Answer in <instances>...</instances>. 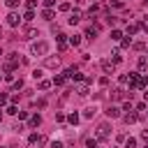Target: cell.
Returning a JSON list of instances; mask_svg holds the SVG:
<instances>
[{
    "label": "cell",
    "instance_id": "ab89813d",
    "mask_svg": "<svg viewBox=\"0 0 148 148\" xmlns=\"http://www.w3.org/2000/svg\"><path fill=\"white\" fill-rule=\"evenodd\" d=\"M111 7H123V2L120 0H111Z\"/></svg>",
    "mask_w": 148,
    "mask_h": 148
},
{
    "label": "cell",
    "instance_id": "f6af8a7d",
    "mask_svg": "<svg viewBox=\"0 0 148 148\" xmlns=\"http://www.w3.org/2000/svg\"><path fill=\"white\" fill-rule=\"evenodd\" d=\"M0 120H2V113H0Z\"/></svg>",
    "mask_w": 148,
    "mask_h": 148
},
{
    "label": "cell",
    "instance_id": "7a4b0ae2",
    "mask_svg": "<svg viewBox=\"0 0 148 148\" xmlns=\"http://www.w3.org/2000/svg\"><path fill=\"white\" fill-rule=\"evenodd\" d=\"M44 143H46V139L42 134H30L28 136V148H42Z\"/></svg>",
    "mask_w": 148,
    "mask_h": 148
},
{
    "label": "cell",
    "instance_id": "8992f818",
    "mask_svg": "<svg viewBox=\"0 0 148 148\" xmlns=\"http://www.w3.org/2000/svg\"><path fill=\"white\" fill-rule=\"evenodd\" d=\"M109 134H111V132H109V125H99L97 132H95V139H97V141H104V139H109Z\"/></svg>",
    "mask_w": 148,
    "mask_h": 148
},
{
    "label": "cell",
    "instance_id": "8fae6325",
    "mask_svg": "<svg viewBox=\"0 0 148 148\" xmlns=\"http://www.w3.org/2000/svg\"><path fill=\"white\" fill-rule=\"evenodd\" d=\"M79 21H81V12H79V9H74V12L69 14V23H72V25H76Z\"/></svg>",
    "mask_w": 148,
    "mask_h": 148
},
{
    "label": "cell",
    "instance_id": "d6986e66",
    "mask_svg": "<svg viewBox=\"0 0 148 148\" xmlns=\"http://www.w3.org/2000/svg\"><path fill=\"white\" fill-rule=\"evenodd\" d=\"M139 28H141V23H132V25H127V35H134Z\"/></svg>",
    "mask_w": 148,
    "mask_h": 148
},
{
    "label": "cell",
    "instance_id": "ffe728a7",
    "mask_svg": "<svg viewBox=\"0 0 148 148\" xmlns=\"http://www.w3.org/2000/svg\"><path fill=\"white\" fill-rule=\"evenodd\" d=\"M111 39H113V42H120V39H123V32H120V30H111Z\"/></svg>",
    "mask_w": 148,
    "mask_h": 148
},
{
    "label": "cell",
    "instance_id": "4dcf8cb0",
    "mask_svg": "<svg viewBox=\"0 0 148 148\" xmlns=\"http://www.w3.org/2000/svg\"><path fill=\"white\" fill-rule=\"evenodd\" d=\"M86 148H97V139H88L86 141Z\"/></svg>",
    "mask_w": 148,
    "mask_h": 148
},
{
    "label": "cell",
    "instance_id": "ac0fdd59",
    "mask_svg": "<svg viewBox=\"0 0 148 148\" xmlns=\"http://www.w3.org/2000/svg\"><path fill=\"white\" fill-rule=\"evenodd\" d=\"M136 65H139V69H148V58H146V56H141Z\"/></svg>",
    "mask_w": 148,
    "mask_h": 148
},
{
    "label": "cell",
    "instance_id": "cb8c5ba5",
    "mask_svg": "<svg viewBox=\"0 0 148 148\" xmlns=\"http://www.w3.org/2000/svg\"><path fill=\"white\" fill-rule=\"evenodd\" d=\"M125 148H136V139H125Z\"/></svg>",
    "mask_w": 148,
    "mask_h": 148
},
{
    "label": "cell",
    "instance_id": "d4e9b609",
    "mask_svg": "<svg viewBox=\"0 0 148 148\" xmlns=\"http://www.w3.org/2000/svg\"><path fill=\"white\" fill-rule=\"evenodd\" d=\"M18 2H21V0H5V5H7L9 9H16V7H18Z\"/></svg>",
    "mask_w": 148,
    "mask_h": 148
},
{
    "label": "cell",
    "instance_id": "44dd1931",
    "mask_svg": "<svg viewBox=\"0 0 148 148\" xmlns=\"http://www.w3.org/2000/svg\"><path fill=\"white\" fill-rule=\"evenodd\" d=\"M111 56H113V58H111V60H113V62H116V65H118V62H120V60H123V53H120V51H118V49H116V51H113V53H111Z\"/></svg>",
    "mask_w": 148,
    "mask_h": 148
},
{
    "label": "cell",
    "instance_id": "4fadbf2b",
    "mask_svg": "<svg viewBox=\"0 0 148 148\" xmlns=\"http://www.w3.org/2000/svg\"><path fill=\"white\" fill-rule=\"evenodd\" d=\"M106 116H109V118H118V116H120V109H118V106H109V109H106Z\"/></svg>",
    "mask_w": 148,
    "mask_h": 148
},
{
    "label": "cell",
    "instance_id": "bcb514c9",
    "mask_svg": "<svg viewBox=\"0 0 148 148\" xmlns=\"http://www.w3.org/2000/svg\"><path fill=\"white\" fill-rule=\"evenodd\" d=\"M146 2H148V0H146Z\"/></svg>",
    "mask_w": 148,
    "mask_h": 148
},
{
    "label": "cell",
    "instance_id": "8d00e7d4",
    "mask_svg": "<svg viewBox=\"0 0 148 148\" xmlns=\"http://www.w3.org/2000/svg\"><path fill=\"white\" fill-rule=\"evenodd\" d=\"M12 86H14V90H18V88H23V81H21V79H18V81H14V83H12Z\"/></svg>",
    "mask_w": 148,
    "mask_h": 148
},
{
    "label": "cell",
    "instance_id": "1f68e13d",
    "mask_svg": "<svg viewBox=\"0 0 148 148\" xmlns=\"http://www.w3.org/2000/svg\"><path fill=\"white\" fill-rule=\"evenodd\" d=\"M53 83H56V86H62V83H65V76H53Z\"/></svg>",
    "mask_w": 148,
    "mask_h": 148
},
{
    "label": "cell",
    "instance_id": "74e56055",
    "mask_svg": "<svg viewBox=\"0 0 148 148\" xmlns=\"http://www.w3.org/2000/svg\"><path fill=\"white\" fill-rule=\"evenodd\" d=\"M143 46H146L143 42H136V44H134V49H136V51H143Z\"/></svg>",
    "mask_w": 148,
    "mask_h": 148
},
{
    "label": "cell",
    "instance_id": "484cf974",
    "mask_svg": "<svg viewBox=\"0 0 148 148\" xmlns=\"http://www.w3.org/2000/svg\"><path fill=\"white\" fill-rule=\"evenodd\" d=\"M58 9H60V12H69V9H72V5H69V2H60V5H58Z\"/></svg>",
    "mask_w": 148,
    "mask_h": 148
},
{
    "label": "cell",
    "instance_id": "5bb4252c",
    "mask_svg": "<svg viewBox=\"0 0 148 148\" xmlns=\"http://www.w3.org/2000/svg\"><path fill=\"white\" fill-rule=\"evenodd\" d=\"M23 35H25L23 39H35V37H37V30H35V28H25V32H23Z\"/></svg>",
    "mask_w": 148,
    "mask_h": 148
},
{
    "label": "cell",
    "instance_id": "6da1fadb",
    "mask_svg": "<svg viewBox=\"0 0 148 148\" xmlns=\"http://www.w3.org/2000/svg\"><path fill=\"white\" fill-rule=\"evenodd\" d=\"M146 81H148V79H143V76H139V74H130V88H134V90H141V88L146 86Z\"/></svg>",
    "mask_w": 148,
    "mask_h": 148
},
{
    "label": "cell",
    "instance_id": "60d3db41",
    "mask_svg": "<svg viewBox=\"0 0 148 148\" xmlns=\"http://www.w3.org/2000/svg\"><path fill=\"white\" fill-rule=\"evenodd\" d=\"M44 5H46V7H49V9H51V7H53V5H56V0H44Z\"/></svg>",
    "mask_w": 148,
    "mask_h": 148
},
{
    "label": "cell",
    "instance_id": "e575fe53",
    "mask_svg": "<svg viewBox=\"0 0 148 148\" xmlns=\"http://www.w3.org/2000/svg\"><path fill=\"white\" fill-rule=\"evenodd\" d=\"M35 5H37V0H25V7L28 9H35Z\"/></svg>",
    "mask_w": 148,
    "mask_h": 148
},
{
    "label": "cell",
    "instance_id": "9c48e42d",
    "mask_svg": "<svg viewBox=\"0 0 148 148\" xmlns=\"http://www.w3.org/2000/svg\"><path fill=\"white\" fill-rule=\"evenodd\" d=\"M65 76H67V79H74V81H83V74H81L79 69H74V67H69V69L65 72Z\"/></svg>",
    "mask_w": 148,
    "mask_h": 148
},
{
    "label": "cell",
    "instance_id": "f1b7e54d",
    "mask_svg": "<svg viewBox=\"0 0 148 148\" xmlns=\"http://www.w3.org/2000/svg\"><path fill=\"white\" fill-rule=\"evenodd\" d=\"M130 44H132V37H125V39H120V46H123V49H127Z\"/></svg>",
    "mask_w": 148,
    "mask_h": 148
},
{
    "label": "cell",
    "instance_id": "7402d4cb",
    "mask_svg": "<svg viewBox=\"0 0 148 148\" xmlns=\"http://www.w3.org/2000/svg\"><path fill=\"white\" fill-rule=\"evenodd\" d=\"M69 44H72V46H79V44H81V37H79V35H72V37H69Z\"/></svg>",
    "mask_w": 148,
    "mask_h": 148
},
{
    "label": "cell",
    "instance_id": "277c9868",
    "mask_svg": "<svg viewBox=\"0 0 148 148\" xmlns=\"http://www.w3.org/2000/svg\"><path fill=\"white\" fill-rule=\"evenodd\" d=\"M2 67H5V72H14L18 67V53H9V58H7V62Z\"/></svg>",
    "mask_w": 148,
    "mask_h": 148
},
{
    "label": "cell",
    "instance_id": "e0dca14e",
    "mask_svg": "<svg viewBox=\"0 0 148 148\" xmlns=\"http://www.w3.org/2000/svg\"><path fill=\"white\" fill-rule=\"evenodd\" d=\"M42 18H44V21H53V12H51V9L46 7V9L42 12Z\"/></svg>",
    "mask_w": 148,
    "mask_h": 148
},
{
    "label": "cell",
    "instance_id": "3957f363",
    "mask_svg": "<svg viewBox=\"0 0 148 148\" xmlns=\"http://www.w3.org/2000/svg\"><path fill=\"white\" fill-rule=\"evenodd\" d=\"M30 51H32V56H46L49 53V44L46 42H35Z\"/></svg>",
    "mask_w": 148,
    "mask_h": 148
},
{
    "label": "cell",
    "instance_id": "ee69618b",
    "mask_svg": "<svg viewBox=\"0 0 148 148\" xmlns=\"http://www.w3.org/2000/svg\"><path fill=\"white\" fill-rule=\"evenodd\" d=\"M143 97H146V102H148V90H146V92H143Z\"/></svg>",
    "mask_w": 148,
    "mask_h": 148
},
{
    "label": "cell",
    "instance_id": "603a6c76",
    "mask_svg": "<svg viewBox=\"0 0 148 148\" xmlns=\"http://www.w3.org/2000/svg\"><path fill=\"white\" fill-rule=\"evenodd\" d=\"M95 116V106H88L86 111H83V118H92Z\"/></svg>",
    "mask_w": 148,
    "mask_h": 148
},
{
    "label": "cell",
    "instance_id": "52a82bcc",
    "mask_svg": "<svg viewBox=\"0 0 148 148\" xmlns=\"http://www.w3.org/2000/svg\"><path fill=\"white\" fill-rule=\"evenodd\" d=\"M18 23H21V16H18L16 12H9V14H7V25H12V28H16Z\"/></svg>",
    "mask_w": 148,
    "mask_h": 148
},
{
    "label": "cell",
    "instance_id": "b9f144b4",
    "mask_svg": "<svg viewBox=\"0 0 148 148\" xmlns=\"http://www.w3.org/2000/svg\"><path fill=\"white\" fill-rule=\"evenodd\" d=\"M2 104H7V95H0V106Z\"/></svg>",
    "mask_w": 148,
    "mask_h": 148
},
{
    "label": "cell",
    "instance_id": "ba28073f",
    "mask_svg": "<svg viewBox=\"0 0 148 148\" xmlns=\"http://www.w3.org/2000/svg\"><path fill=\"white\" fill-rule=\"evenodd\" d=\"M58 65H60V58H58V56H56V58H53V56H46V60H44V67H49V69H56Z\"/></svg>",
    "mask_w": 148,
    "mask_h": 148
},
{
    "label": "cell",
    "instance_id": "30bf717a",
    "mask_svg": "<svg viewBox=\"0 0 148 148\" xmlns=\"http://www.w3.org/2000/svg\"><path fill=\"white\" fill-rule=\"evenodd\" d=\"M102 69H104V74H113L116 62H113V60H102Z\"/></svg>",
    "mask_w": 148,
    "mask_h": 148
},
{
    "label": "cell",
    "instance_id": "2e32d148",
    "mask_svg": "<svg viewBox=\"0 0 148 148\" xmlns=\"http://www.w3.org/2000/svg\"><path fill=\"white\" fill-rule=\"evenodd\" d=\"M39 125H42V116H39V113H35V116L30 118V127H39Z\"/></svg>",
    "mask_w": 148,
    "mask_h": 148
},
{
    "label": "cell",
    "instance_id": "7bdbcfd3",
    "mask_svg": "<svg viewBox=\"0 0 148 148\" xmlns=\"http://www.w3.org/2000/svg\"><path fill=\"white\" fill-rule=\"evenodd\" d=\"M141 139H143V141H148V130H143V132H141Z\"/></svg>",
    "mask_w": 148,
    "mask_h": 148
},
{
    "label": "cell",
    "instance_id": "5b68a950",
    "mask_svg": "<svg viewBox=\"0 0 148 148\" xmlns=\"http://www.w3.org/2000/svg\"><path fill=\"white\" fill-rule=\"evenodd\" d=\"M88 92H90V79H83V81H79V86H76V95L86 97Z\"/></svg>",
    "mask_w": 148,
    "mask_h": 148
},
{
    "label": "cell",
    "instance_id": "9a60e30c",
    "mask_svg": "<svg viewBox=\"0 0 148 148\" xmlns=\"http://www.w3.org/2000/svg\"><path fill=\"white\" fill-rule=\"evenodd\" d=\"M123 120H125L127 125H132V123H136V113H132V111H130V113H125V116H123Z\"/></svg>",
    "mask_w": 148,
    "mask_h": 148
},
{
    "label": "cell",
    "instance_id": "f546056e",
    "mask_svg": "<svg viewBox=\"0 0 148 148\" xmlns=\"http://www.w3.org/2000/svg\"><path fill=\"white\" fill-rule=\"evenodd\" d=\"M5 81H7V83H14L16 79H14V74H12V72H5Z\"/></svg>",
    "mask_w": 148,
    "mask_h": 148
},
{
    "label": "cell",
    "instance_id": "4316f807",
    "mask_svg": "<svg viewBox=\"0 0 148 148\" xmlns=\"http://www.w3.org/2000/svg\"><path fill=\"white\" fill-rule=\"evenodd\" d=\"M53 81H39V90H49Z\"/></svg>",
    "mask_w": 148,
    "mask_h": 148
},
{
    "label": "cell",
    "instance_id": "d590c367",
    "mask_svg": "<svg viewBox=\"0 0 148 148\" xmlns=\"http://www.w3.org/2000/svg\"><path fill=\"white\" fill-rule=\"evenodd\" d=\"M51 148H67V146H65L62 141H53V143H51Z\"/></svg>",
    "mask_w": 148,
    "mask_h": 148
},
{
    "label": "cell",
    "instance_id": "f35d334b",
    "mask_svg": "<svg viewBox=\"0 0 148 148\" xmlns=\"http://www.w3.org/2000/svg\"><path fill=\"white\" fill-rule=\"evenodd\" d=\"M7 113H12V116H14V113H18V109H16V106H7Z\"/></svg>",
    "mask_w": 148,
    "mask_h": 148
},
{
    "label": "cell",
    "instance_id": "836d02e7",
    "mask_svg": "<svg viewBox=\"0 0 148 148\" xmlns=\"http://www.w3.org/2000/svg\"><path fill=\"white\" fill-rule=\"evenodd\" d=\"M113 99H123V90H120V88L113 90Z\"/></svg>",
    "mask_w": 148,
    "mask_h": 148
},
{
    "label": "cell",
    "instance_id": "7c38bea8",
    "mask_svg": "<svg viewBox=\"0 0 148 148\" xmlns=\"http://www.w3.org/2000/svg\"><path fill=\"white\" fill-rule=\"evenodd\" d=\"M97 32H99V25H90V28L86 30V37H88V39H95Z\"/></svg>",
    "mask_w": 148,
    "mask_h": 148
},
{
    "label": "cell",
    "instance_id": "83f0119b",
    "mask_svg": "<svg viewBox=\"0 0 148 148\" xmlns=\"http://www.w3.org/2000/svg\"><path fill=\"white\" fill-rule=\"evenodd\" d=\"M67 120H69L72 125H76V123H79V113H69V116H67Z\"/></svg>",
    "mask_w": 148,
    "mask_h": 148
},
{
    "label": "cell",
    "instance_id": "d6a6232c",
    "mask_svg": "<svg viewBox=\"0 0 148 148\" xmlns=\"http://www.w3.org/2000/svg\"><path fill=\"white\" fill-rule=\"evenodd\" d=\"M23 18H25V21H32V18H35V14H32V9H28V12H25V16H23Z\"/></svg>",
    "mask_w": 148,
    "mask_h": 148
}]
</instances>
